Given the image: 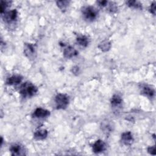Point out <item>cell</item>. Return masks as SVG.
Here are the masks:
<instances>
[{"label": "cell", "mask_w": 156, "mask_h": 156, "mask_svg": "<svg viewBox=\"0 0 156 156\" xmlns=\"http://www.w3.org/2000/svg\"><path fill=\"white\" fill-rule=\"evenodd\" d=\"M38 91L37 87L30 82H25L23 83L20 90V94L24 98L32 97L34 96Z\"/></svg>", "instance_id": "obj_1"}, {"label": "cell", "mask_w": 156, "mask_h": 156, "mask_svg": "<svg viewBox=\"0 0 156 156\" xmlns=\"http://www.w3.org/2000/svg\"><path fill=\"white\" fill-rule=\"evenodd\" d=\"M82 13L83 18L89 21H93L94 20L98 15V11L97 9L92 6H87L83 7Z\"/></svg>", "instance_id": "obj_2"}, {"label": "cell", "mask_w": 156, "mask_h": 156, "mask_svg": "<svg viewBox=\"0 0 156 156\" xmlns=\"http://www.w3.org/2000/svg\"><path fill=\"white\" fill-rule=\"evenodd\" d=\"M55 102L57 109H65L68 105L69 98L66 94L59 93L55 96Z\"/></svg>", "instance_id": "obj_3"}, {"label": "cell", "mask_w": 156, "mask_h": 156, "mask_svg": "<svg viewBox=\"0 0 156 156\" xmlns=\"http://www.w3.org/2000/svg\"><path fill=\"white\" fill-rule=\"evenodd\" d=\"M12 155H26L25 150L23 146L19 144H13L10 147Z\"/></svg>", "instance_id": "obj_4"}, {"label": "cell", "mask_w": 156, "mask_h": 156, "mask_svg": "<svg viewBox=\"0 0 156 156\" xmlns=\"http://www.w3.org/2000/svg\"><path fill=\"white\" fill-rule=\"evenodd\" d=\"M17 11L16 9L12 10L4 13L3 15V19L6 23H10L15 21L17 18Z\"/></svg>", "instance_id": "obj_5"}, {"label": "cell", "mask_w": 156, "mask_h": 156, "mask_svg": "<svg viewBox=\"0 0 156 156\" xmlns=\"http://www.w3.org/2000/svg\"><path fill=\"white\" fill-rule=\"evenodd\" d=\"M106 148L105 143L101 140H97L93 145V151L94 153H100L103 152Z\"/></svg>", "instance_id": "obj_6"}, {"label": "cell", "mask_w": 156, "mask_h": 156, "mask_svg": "<svg viewBox=\"0 0 156 156\" xmlns=\"http://www.w3.org/2000/svg\"><path fill=\"white\" fill-rule=\"evenodd\" d=\"M24 53L29 58H34V54H35V46L30 43H26L24 46Z\"/></svg>", "instance_id": "obj_7"}, {"label": "cell", "mask_w": 156, "mask_h": 156, "mask_svg": "<svg viewBox=\"0 0 156 156\" xmlns=\"http://www.w3.org/2000/svg\"><path fill=\"white\" fill-rule=\"evenodd\" d=\"M49 115H50L49 111L42 108H37L33 113V116L38 118H46L49 116Z\"/></svg>", "instance_id": "obj_8"}, {"label": "cell", "mask_w": 156, "mask_h": 156, "mask_svg": "<svg viewBox=\"0 0 156 156\" xmlns=\"http://www.w3.org/2000/svg\"><path fill=\"white\" fill-rule=\"evenodd\" d=\"M121 141L125 145H130L133 141V138L130 132H126L121 135Z\"/></svg>", "instance_id": "obj_9"}, {"label": "cell", "mask_w": 156, "mask_h": 156, "mask_svg": "<svg viewBox=\"0 0 156 156\" xmlns=\"http://www.w3.org/2000/svg\"><path fill=\"white\" fill-rule=\"evenodd\" d=\"M22 77L19 75H14L10 77H9L7 80L6 83L8 85H16L20 83L22 81Z\"/></svg>", "instance_id": "obj_10"}, {"label": "cell", "mask_w": 156, "mask_h": 156, "mask_svg": "<svg viewBox=\"0 0 156 156\" xmlns=\"http://www.w3.org/2000/svg\"><path fill=\"white\" fill-rule=\"evenodd\" d=\"M141 92L143 94L149 98L153 97L155 94L154 90L147 85H143L141 86Z\"/></svg>", "instance_id": "obj_11"}, {"label": "cell", "mask_w": 156, "mask_h": 156, "mask_svg": "<svg viewBox=\"0 0 156 156\" xmlns=\"http://www.w3.org/2000/svg\"><path fill=\"white\" fill-rule=\"evenodd\" d=\"M77 51L71 46H68L63 51V55L66 58H69L77 54Z\"/></svg>", "instance_id": "obj_12"}, {"label": "cell", "mask_w": 156, "mask_h": 156, "mask_svg": "<svg viewBox=\"0 0 156 156\" xmlns=\"http://www.w3.org/2000/svg\"><path fill=\"white\" fill-rule=\"evenodd\" d=\"M48 135V131L46 129H40L35 132L34 133V138L36 140H43L46 138Z\"/></svg>", "instance_id": "obj_13"}, {"label": "cell", "mask_w": 156, "mask_h": 156, "mask_svg": "<svg viewBox=\"0 0 156 156\" xmlns=\"http://www.w3.org/2000/svg\"><path fill=\"white\" fill-rule=\"evenodd\" d=\"M122 99L118 94H114L111 99V104L113 107H116L119 106L122 103Z\"/></svg>", "instance_id": "obj_14"}, {"label": "cell", "mask_w": 156, "mask_h": 156, "mask_svg": "<svg viewBox=\"0 0 156 156\" xmlns=\"http://www.w3.org/2000/svg\"><path fill=\"white\" fill-rule=\"evenodd\" d=\"M76 41H77V43L83 46V47H86L88 46V43H89V40H88V38L87 37L85 36V35H80L79 36L77 39H76Z\"/></svg>", "instance_id": "obj_15"}, {"label": "cell", "mask_w": 156, "mask_h": 156, "mask_svg": "<svg viewBox=\"0 0 156 156\" xmlns=\"http://www.w3.org/2000/svg\"><path fill=\"white\" fill-rule=\"evenodd\" d=\"M98 47L101 50H102L104 52H105V51H107L110 49V48L111 47V44L108 41L104 40V41H102L99 44Z\"/></svg>", "instance_id": "obj_16"}, {"label": "cell", "mask_w": 156, "mask_h": 156, "mask_svg": "<svg viewBox=\"0 0 156 156\" xmlns=\"http://www.w3.org/2000/svg\"><path fill=\"white\" fill-rule=\"evenodd\" d=\"M126 4L130 7H133L137 9H142L141 4L136 1H128L126 2Z\"/></svg>", "instance_id": "obj_17"}, {"label": "cell", "mask_w": 156, "mask_h": 156, "mask_svg": "<svg viewBox=\"0 0 156 156\" xmlns=\"http://www.w3.org/2000/svg\"><path fill=\"white\" fill-rule=\"evenodd\" d=\"M69 2L68 1H57V6L62 10H65L68 6Z\"/></svg>", "instance_id": "obj_18"}, {"label": "cell", "mask_w": 156, "mask_h": 156, "mask_svg": "<svg viewBox=\"0 0 156 156\" xmlns=\"http://www.w3.org/2000/svg\"><path fill=\"white\" fill-rule=\"evenodd\" d=\"M9 1H1V14L3 13V12L5 11L6 8L9 5Z\"/></svg>", "instance_id": "obj_19"}, {"label": "cell", "mask_w": 156, "mask_h": 156, "mask_svg": "<svg viewBox=\"0 0 156 156\" xmlns=\"http://www.w3.org/2000/svg\"><path fill=\"white\" fill-rule=\"evenodd\" d=\"M150 12L153 14V15H155V2H153L151 6H150Z\"/></svg>", "instance_id": "obj_20"}, {"label": "cell", "mask_w": 156, "mask_h": 156, "mask_svg": "<svg viewBox=\"0 0 156 156\" xmlns=\"http://www.w3.org/2000/svg\"><path fill=\"white\" fill-rule=\"evenodd\" d=\"M147 151H148V152L150 153L151 154H152V155L155 154V147L154 146L148 147Z\"/></svg>", "instance_id": "obj_21"}, {"label": "cell", "mask_w": 156, "mask_h": 156, "mask_svg": "<svg viewBox=\"0 0 156 156\" xmlns=\"http://www.w3.org/2000/svg\"><path fill=\"white\" fill-rule=\"evenodd\" d=\"M97 2L99 4V5L101 7L106 6L108 4V2L107 1H98Z\"/></svg>", "instance_id": "obj_22"}]
</instances>
